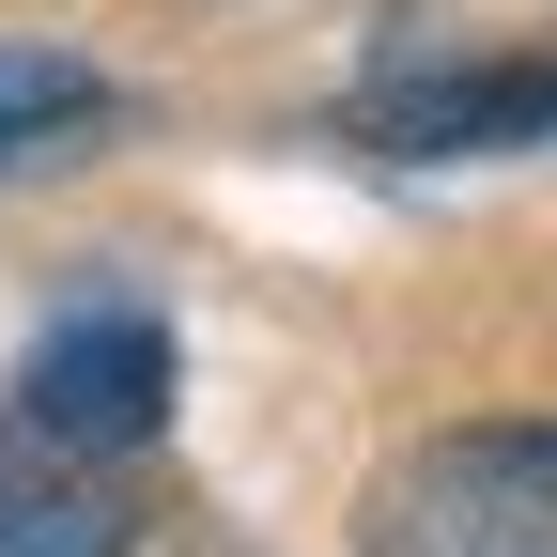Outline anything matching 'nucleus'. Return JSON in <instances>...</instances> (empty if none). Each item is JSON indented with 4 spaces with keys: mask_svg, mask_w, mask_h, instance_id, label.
I'll return each instance as SVG.
<instances>
[{
    "mask_svg": "<svg viewBox=\"0 0 557 557\" xmlns=\"http://www.w3.org/2000/svg\"><path fill=\"white\" fill-rule=\"evenodd\" d=\"M357 557H557V418H465L403 449L357 511Z\"/></svg>",
    "mask_w": 557,
    "mask_h": 557,
    "instance_id": "f257e3e1",
    "label": "nucleus"
},
{
    "mask_svg": "<svg viewBox=\"0 0 557 557\" xmlns=\"http://www.w3.org/2000/svg\"><path fill=\"white\" fill-rule=\"evenodd\" d=\"M16 403L47 418L62 449H156L171 434V325H139V310H78V325H47L32 341V372H16Z\"/></svg>",
    "mask_w": 557,
    "mask_h": 557,
    "instance_id": "f03ea898",
    "label": "nucleus"
},
{
    "mask_svg": "<svg viewBox=\"0 0 557 557\" xmlns=\"http://www.w3.org/2000/svg\"><path fill=\"white\" fill-rule=\"evenodd\" d=\"M341 124L372 156H511V139H557V62H387Z\"/></svg>",
    "mask_w": 557,
    "mask_h": 557,
    "instance_id": "7ed1b4c3",
    "label": "nucleus"
},
{
    "mask_svg": "<svg viewBox=\"0 0 557 557\" xmlns=\"http://www.w3.org/2000/svg\"><path fill=\"white\" fill-rule=\"evenodd\" d=\"M139 496L109 449H62L32 403H0V557H124Z\"/></svg>",
    "mask_w": 557,
    "mask_h": 557,
    "instance_id": "20e7f679",
    "label": "nucleus"
},
{
    "mask_svg": "<svg viewBox=\"0 0 557 557\" xmlns=\"http://www.w3.org/2000/svg\"><path fill=\"white\" fill-rule=\"evenodd\" d=\"M124 94L94 78V62H62V47H0V171H32V156H78V139H109Z\"/></svg>",
    "mask_w": 557,
    "mask_h": 557,
    "instance_id": "39448f33",
    "label": "nucleus"
}]
</instances>
